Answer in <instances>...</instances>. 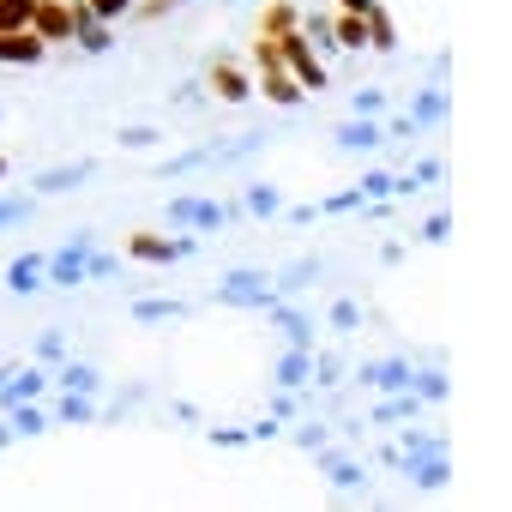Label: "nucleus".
Wrapping results in <instances>:
<instances>
[{"mask_svg": "<svg viewBox=\"0 0 512 512\" xmlns=\"http://www.w3.org/2000/svg\"><path fill=\"white\" fill-rule=\"evenodd\" d=\"M266 320H272V326H284L290 350H314V320H308V314H296V308L272 302V308H266Z\"/></svg>", "mask_w": 512, "mask_h": 512, "instance_id": "obj_12", "label": "nucleus"}, {"mask_svg": "<svg viewBox=\"0 0 512 512\" xmlns=\"http://www.w3.org/2000/svg\"><path fill=\"white\" fill-rule=\"evenodd\" d=\"M7 290H13V296H37V290H43V253L7 266Z\"/></svg>", "mask_w": 512, "mask_h": 512, "instance_id": "obj_17", "label": "nucleus"}, {"mask_svg": "<svg viewBox=\"0 0 512 512\" xmlns=\"http://www.w3.org/2000/svg\"><path fill=\"white\" fill-rule=\"evenodd\" d=\"M278 55H284V67L302 79V91H326V67H320V55L308 49V31H290V37H278Z\"/></svg>", "mask_w": 512, "mask_h": 512, "instance_id": "obj_3", "label": "nucleus"}, {"mask_svg": "<svg viewBox=\"0 0 512 512\" xmlns=\"http://www.w3.org/2000/svg\"><path fill=\"white\" fill-rule=\"evenodd\" d=\"M205 85H211V97H217V103H247V97H253V73H247L235 55H211Z\"/></svg>", "mask_w": 512, "mask_h": 512, "instance_id": "obj_4", "label": "nucleus"}, {"mask_svg": "<svg viewBox=\"0 0 512 512\" xmlns=\"http://www.w3.org/2000/svg\"><path fill=\"white\" fill-rule=\"evenodd\" d=\"M241 211H253V217H278V211H284V193H278L272 181H247Z\"/></svg>", "mask_w": 512, "mask_h": 512, "instance_id": "obj_18", "label": "nucleus"}, {"mask_svg": "<svg viewBox=\"0 0 512 512\" xmlns=\"http://www.w3.org/2000/svg\"><path fill=\"white\" fill-rule=\"evenodd\" d=\"M272 416H296V398H290L284 386H278V398H272Z\"/></svg>", "mask_w": 512, "mask_h": 512, "instance_id": "obj_44", "label": "nucleus"}, {"mask_svg": "<svg viewBox=\"0 0 512 512\" xmlns=\"http://www.w3.org/2000/svg\"><path fill=\"white\" fill-rule=\"evenodd\" d=\"M133 320H187V302H163V296H151V302H133Z\"/></svg>", "mask_w": 512, "mask_h": 512, "instance_id": "obj_24", "label": "nucleus"}, {"mask_svg": "<svg viewBox=\"0 0 512 512\" xmlns=\"http://www.w3.org/2000/svg\"><path fill=\"white\" fill-rule=\"evenodd\" d=\"M31 31H37L49 49H55V43H73V0H37Z\"/></svg>", "mask_w": 512, "mask_h": 512, "instance_id": "obj_6", "label": "nucleus"}, {"mask_svg": "<svg viewBox=\"0 0 512 512\" xmlns=\"http://www.w3.org/2000/svg\"><path fill=\"white\" fill-rule=\"evenodd\" d=\"M31 217V199H0V229L7 223H25Z\"/></svg>", "mask_w": 512, "mask_h": 512, "instance_id": "obj_38", "label": "nucleus"}, {"mask_svg": "<svg viewBox=\"0 0 512 512\" xmlns=\"http://www.w3.org/2000/svg\"><path fill=\"white\" fill-rule=\"evenodd\" d=\"M332 49L362 55V49H368V13H338V19H332Z\"/></svg>", "mask_w": 512, "mask_h": 512, "instance_id": "obj_14", "label": "nucleus"}, {"mask_svg": "<svg viewBox=\"0 0 512 512\" xmlns=\"http://www.w3.org/2000/svg\"><path fill=\"white\" fill-rule=\"evenodd\" d=\"M121 253H127V260H139V266H175V260H193V253H199V241L193 235H151V229H133L127 241H121Z\"/></svg>", "mask_w": 512, "mask_h": 512, "instance_id": "obj_1", "label": "nucleus"}, {"mask_svg": "<svg viewBox=\"0 0 512 512\" xmlns=\"http://www.w3.org/2000/svg\"><path fill=\"white\" fill-rule=\"evenodd\" d=\"M91 175H97V163H61V169H43L37 175V193H79Z\"/></svg>", "mask_w": 512, "mask_h": 512, "instance_id": "obj_11", "label": "nucleus"}, {"mask_svg": "<svg viewBox=\"0 0 512 512\" xmlns=\"http://www.w3.org/2000/svg\"><path fill=\"white\" fill-rule=\"evenodd\" d=\"M49 43L25 25V31H0V67H43Z\"/></svg>", "mask_w": 512, "mask_h": 512, "instance_id": "obj_7", "label": "nucleus"}, {"mask_svg": "<svg viewBox=\"0 0 512 512\" xmlns=\"http://www.w3.org/2000/svg\"><path fill=\"white\" fill-rule=\"evenodd\" d=\"M296 446H302V452H320V446H326V422H308V428H296Z\"/></svg>", "mask_w": 512, "mask_h": 512, "instance_id": "obj_37", "label": "nucleus"}, {"mask_svg": "<svg viewBox=\"0 0 512 512\" xmlns=\"http://www.w3.org/2000/svg\"><path fill=\"white\" fill-rule=\"evenodd\" d=\"M350 109H356V115H374V121H380V115H386V91H356V103H350Z\"/></svg>", "mask_w": 512, "mask_h": 512, "instance_id": "obj_34", "label": "nucleus"}, {"mask_svg": "<svg viewBox=\"0 0 512 512\" xmlns=\"http://www.w3.org/2000/svg\"><path fill=\"white\" fill-rule=\"evenodd\" d=\"M61 356H67V338L61 332H43L37 338V362H61Z\"/></svg>", "mask_w": 512, "mask_h": 512, "instance_id": "obj_35", "label": "nucleus"}, {"mask_svg": "<svg viewBox=\"0 0 512 512\" xmlns=\"http://www.w3.org/2000/svg\"><path fill=\"white\" fill-rule=\"evenodd\" d=\"M290 31H302L296 0H266V13H260V37H290Z\"/></svg>", "mask_w": 512, "mask_h": 512, "instance_id": "obj_16", "label": "nucleus"}, {"mask_svg": "<svg viewBox=\"0 0 512 512\" xmlns=\"http://www.w3.org/2000/svg\"><path fill=\"white\" fill-rule=\"evenodd\" d=\"M356 380L374 386V392H404V386H410V362H404V356H392V362H362Z\"/></svg>", "mask_w": 512, "mask_h": 512, "instance_id": "obj_9", "label": "nucleus"}, {"mask_svg": "<svg viewBox=\"0 0 512 512\" xmlns=\"http://www.w3.org/2000/svg\"><path fill=\"white\" fill-rule=\"evenodd\" d=\"M392 193H398V175H386V169L362 175V199H392Z\"/></svg>", "mask_w": 512, "mask_h": 512, "instance_id": "obj_28", "label": "nucleus"}, {"mask_svg": "<svg viewBox=\"0 0 512 512\" xmlns=\"http://www.w3.org/2000/svg\"><path fill=\"white\" fill-rule=\"evenodd\" d=\"M278 434H284V416H260L247 428V440H278Z\"/></svg>", "mask_w": 512, "mask_h": 512, "instance_id": "obj_39", "label": "nucleus"}, {"mask_svg": "<svg viewBox=\"0 0 512 512\" xmlns=\"http://www.w3.org/2000/svg\"><path fill=\"white\" fill-rule=\"evenodd\" d=\"M55 416H61V422H79V428H85V422H97L103 410H97V398H91V392H67Z\"/></svg>", "mask_w": 512, "mask_h": 512, "instance_id": "obj_23", "label": "nucleus"}, {"mask_svg": "<svg viewBox=\"0 0 512 512\" xmlns=\"http://www.w3.org/2000/svg\"><path fill=\"white\" fill-rule=\"evenodd\" d=\"M217 223H229L223 205H217V199H193V223H187V229H217Z\"/></svg>", "mask_w": 512, "mask_h": 512, "instance_id": "obj_31", "label": "nucleus"}, {"mask_svg": "<svg viewBox=\"0 0 512 512\" xmlns=\"http://www.w3.org/2000/svg\"><path fill=\"white\" fill-rule=\"evenodd\" d=\"M7 440H13V428H0V446H7Z\"/></svg>", "mask_w": 512, "mask_h": 512, "instance_id": "obj_46", "label": "nucleus"}, {"mask_svg": "<svg viewBox=\"0 0 512 512\" xmlns=\"http://www.w3.org/2000/svg\"><path fill=\"white\" fill-rule=\"evenodd\" d=\"M332 326H338V332H356V326H362V308H356V302H338V308H332Z\"/></svg>", "mask_w": 512, "mask_h": 512, "instance_id": "obj_36", "label": "nucleus"}, {"mask_svg": "<svg viewBox=\"0 0 512 512\" xmlns=\"http://www.w3.org/2000/svg\"><path fill=\"white\" fill-rule=\"evenodd\" d=\"M91 247H97V235L79 229L61 253H49V260H43V278H49L55 290H79V284H85V253H91Z\"/></svg>", "mask_w": 512, "mask_h": 512, "instance_id": "obj_2", "label": "nucleus"}, {"mask_svg": "<svg viewBox=\"0 0 512 512\" xmlns=\"http://www.w3.org/2000/svg\"><path fill=\"white\" fill-rule=\"evenodd\" d=\"M308 278H320V260H296V266L278 278V290H284V296H296V290H308Z\"/></svg>", "mask_w": 512, "mask_h": 512, "instance_id": "obj_27", "label": "nucleus"}, {"mask_svg": "<svg viewBox=\"0 0 512 512\" xmlns=\"http://www.w3.org/2000/svg\"><path fill=\"white\" fill-rule=\"evenodd\" d=\"M272 374H278L272 386H284V392H296V386H308V374H314V350H284Z\"/></svg>", "mask_w": 512, "mask_h": 512, "instance_id": "obj_15", "label": "nucleus"}, {"mask_svg": "<svg viewBox=\"0 0 512 512\" xmlns=\"http://www.w3.org/2000/svg\"><path fill=\"white\" fill-rule=\"evenodd\" d=\"M356 205H362V187H350V193H332L320 211H356Z\"/></svg>", "mask_w": 512, "mask_h": 512, "instance_id": "obj_41", "label": "nucleus"}, {"mask_svg": "<svg viewBox=\"0 0 512 512\" xmlns=\"http://www.w3.org/2000/svg\"><path fill=\"white\" fill-rule=\"evenodd\" d=\"M85 7H91V13H97L103 25H121V19L133 13V0H85Z\"/></svg>", "mask_w": 512, "mask_h": 512, "instance_id": "obj_32", "label": "nucleus"}, {"mask_svg": "<svg viewBox=\"0 0 512 512\" xmlns=\"http://www.w3.org/2000/svg\"><path fill=\"white\" fill-rule=\"evenodd\" d=\"M446 109H452V97H446L440 85H428V91L410 103V121H416V127H428V121H446Z\"/></svg>", "mask_w": 512, "mask_h": 512, "instance_id": "obj_21", "label": "nucleus"}, {"mask_svg": "<svg viewBox=\"0 0 512 512\" xmlns=\"http://www.w3.org/2000/svg\"><path fill=\"white\" fill-rule=\"evenodd\" d=\"M0 181H7V157H0Z\"/></svg>", "mask_w": 512, "mask_h": 512, "instance_id": "obj_47", "label": "nucleus"}, {"mask_svg": "<svg viewBox=\"0 0 512 512\" xmlns=\"http://www.w3.org/2000/svg\"><path fill=\"white\" fill-rule=\"evenodd\" d=\"M37 13V0H0V31H25Z\"/></svg>", "mask_w": 512, "mask_h": 512, "instance_id": "obj_26", "label": "nucleus"}, {"mask_svg": "<svg viewBox=\"0 0 512 512\" xmlns=\"http://www.w3.org/2000/svg\"><path fill=\"white\" fill-rule=\"evenodd\" d=\"M380 0H338V13H374Z\"/></svg>", "mask_w": 512, "mask_h": 512, "instance_id": "obj_45", "label": "nucleus"}, {"mask_svg": "<svg viewBox=\"0 0 512 512\" xmlns=\"http://www.w3.org/2000/svg\"><path fill=\"white\" fill-rule=\"evenodd\" d=\"M43 386H49V374H43V368H13L7 380H0V404H7V410H13V404H37V398H43Z\"/></svg>", "mask_w": 512, "mask_h": 512, "instance_id": "obj_8", "label": "nucleus"}, {"mask_svg": "<svg viewBox=\"0 0 512 512\" xmlns=\"http://www.w3.org/2000/svg\"><path fill=\"white\" fill-rule=\"evenodd\" d=\"M163 7H187V0H163Z\"/></svg>", "mask_w": 512, "mask_h": 512, "instance_id": "obj_48", "label": "nucleus"}, {"mask_svg": "<svg viewBox=\"0 0 512 512\" xmlns=\"http://www.w3.org/2000/svg\"><path fill=\"white\" fill-rule=\"evenodd\" d=\"M446 235H452V217H446V211H434V217L422 223V241H446Z\"/></svg>", "mask_w": 512, "mask_h": 512, "instance_id": "obj_40", "label": "nucleus"}, {"mask_svg": "<svg viewBox=\"0 0 512 512\" xmlns=\"http://www.w3.org/2000/svg\"><path fill=\"white\" fill-rule=\"evenodd\" d=\"M326 470H332V488H344V494H350V488H368V476H362V464H344V458H332Z\"/></svg>", "mask_w": 512, "mask_h": 512, "instance_id": "obj_29", "label": "nucleus"}, {"mask_svg": "<svg viewBox=\"0 0 512 512\" xmlns=\"http://www.w3.org/2000/svg\"><path fill=\"white\" fill-rule=\"evenodd\" d=\"M338 374H344V362H338L332 350H314V380H320V386H338Z\"/></svg>", "mask_w": 512, "mask_h": 512, "instance_id": "obj_33", "label": "nucleus"}, {"mask_svg": "<svg viewBox=\"0 0 512 512\" xmlns=\"http://www.w3.org/2000/svg\"><path fill=\"white\" fill-rule=\"evenodd\" d=\"M404 476H410L416 488H428V494H434V488H446V482H452V452H428V458H410V464H404Z\"/></svg>", "mask_w": 512, "mask_h": 512, "instance_id": "obj_10", "label": "nucleus"}, {"mask_svg": "<svg viewBox=\"0 0 512 512\" xmlns=\"http://www.w3.org/2000/svg\"><path fill=\"white\" fill-rule=\"evenodd\" d=\"M211 446H247V428H211Z\"/></svg>", "mask_w": 512, "mask_h": 512, "instance_id": "obj_43", "label": "nucleus"}, {"mask_svg": "<svg viewBox=\"0 0 512 512\" xmlns=\"http://www.w3.org/2000/svg\"><path fill=\"white\" fill-rule=\"evenodd\" d=\"M115 139H121V151H151V145H157L163 133H157V127H121Z\"/></svg>", "mask_w": 512, "mask_h": 512, "instance_id": "obj_30", "label": "nucleus"}, {"mask_svg": "<svg viewBox=\"0 0 512 512\" xmlns=\"http://www.w3.org/2000/svg\"><path fill=\"white\" fill-rule=\"evenodd\" d=\"M13 434H25V440L31 434H49V416L37 404H13Z\"/></svg>", "mask_w": 512, "mask_h": 512, "instance_id": "obj_25", "label": "nucleus"}, {"mask_svg": "<svg viewBox=\"0 0 512 512\" xmlns=\"http://www.w3.org/2000/svg\"><path fill=\"white\" fill-rule=\"evenodd\" d=\"M169 223H193V193H175L169 199Z\"/></svg>", "mask_w": 512, "mask_h": 512, "instance_id": "obj_42", "label": "nucleus"}, {"mask_svg": "<svg viewBox=\"0 0 512 512\" xmlns=\"http://www.w3.org/2000/svg\"><path fill=\"white\" fill-rule=\"evenodd\" d=\"M253 91H260L266 103H278V109H302L308 103V91H302V79L278 61V67H253Z\"/></svg>", "mask_w": 512, "mask_h": 512, "instance_id": "obj_5", "label": "nucleus"}, {"mask_svg": "<svg viewBox=\"0 0 512 512\" xmlns=\"http://www.w3.org/2000/svg\"><path fill=\"white\" fill-rule=\"evenodd\" d=\"M410 392H416L422 404H446V392H452V380H446L440 368H410Z\"/></svg>", "mask_w": 512, "mask_h": 512, "instance_id": "obj_19", "label": "nucleus"}, {"mask_svg": "<svg viewBox=\"0 0 512 512\" xmlns=\"http://www.w3.org/2000/svg\"><path fill=\"white\" fill-rule=\"evenodd\" d=\"M332 139H338L344 151H374V145H386V133H380V121H374V115H356V121H344Z\"/></svg>", "mask_w": 512, "mask_h": 512, "instance_id": "obj_13", "label": "nucleus"}, {"mask_svg": "<svg viewBox=\"0 0 512 512\" xmlns=\"http://www.w3.org/2000/svg\"><path fill=\"white\" fill-rule=\"evenodd\" d=\"M55 380H61L67 392H91V398L103 392V374H97L91 362H61V374H55Z\"/></svg>", "mask_w": 512, "mask_h": 512, "instance_id": "obj_22", "label": "nucleus"}, {"mask_svg": "<svg viewBox=\"0 0 512 512\" xmlns=\"http://www.w3.org/2000/svg\"><path fill=\"white\" fill-rule=\"evenodd\" d=\"M368 49H374V55H392V49H398V25H392L386 7L368 13Z\"/></svg>", "mask_w": 512, "mask_h": 512, "instance_id": "obj_20", "label": "nucleus"}]
</instances>
